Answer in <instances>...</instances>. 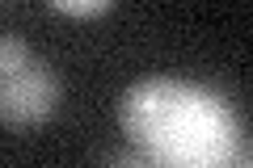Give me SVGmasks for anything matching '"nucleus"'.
<instances>
[{
  "label": "nucleus",
  "instance_id": "f257e3e1",
  "mask_svg": "<svg viewBox=\"0 0 253 168\" xmlns=\"http://www.w3.org/2000/svg\"><path fill=\"white\" fill-rule=\"evenodd\" d=\"M123 131L152 164L207 168L236 160V118L215 93L186 80H139L123 93Z\"/></svg>",
  "mask_w": 253,
  "mask_h": 168
},
{
  "label": "nucleus",
  "instance_id": "7ed1b4c3",
  "mask_svg": "<svg viewBox=\"0 0 253 168\" xmlns=\"http://www.w3.org/2000/svg\"><path fill=\"white\" fill-rule=\"evenodd\" d=\"M46 4L63 17H101V13H110L114 0H46Z\"/></svg>",
  "mask_w": 253,
  "mask_h": 168
},
{
  "label": "nucleus",
  "instance_id": "f03ea898",
  "mask_svg": "<svg viewBox=\"0 0 253 168\" xmlns=\"http://www.w3.org/2000/svg\"><path fill=\"white\" fill-rule=\"evenodd\" d=\"M59 105V76L21 38H0V122L13 131L42 126Z\"/></svg>",
  "mask_w": 253,
  "mask_h": 168
}]
</instances>
